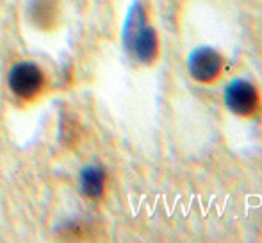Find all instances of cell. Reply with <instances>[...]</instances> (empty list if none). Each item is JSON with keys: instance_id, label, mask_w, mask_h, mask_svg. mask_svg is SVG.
<instances>
[{"instance_id": "6da1fadb", "label": "cell", "mask_w": 262, "mask_h": 243, "mask_svg": "<svg viewBox=\"0 0 262 243\" xmlns=\"http://www.w3.org/2000/svg\"><path fill=\"white\" fill-rule=\"evenodd\" d=\"M9 88L16 97L24 100H32L43 91L45 86V75L34 63H16L11 68L9 77H7Z\"/></svg>"}, {"instance_id": "7a4b0ae2", "label": "cell", "mask_w": 262, "mask_h": 243, "mask_svg": "<svg viewBox=\"0 0 262 243\" xmlns=\"http://www.w3.org/2000/svg\"><path fill=\"white\" fill-rule=\"evenodd\" d=\"M225 104L237 116H253L259 109V93L255 86L246 80H234L225 91Z\"/></svg>"}, {"instance_id": "3957f363", "label": "cell", "mask_w": 262, "mask_h": 243, "mask_svg": "<svg viewBox=\"0 0 262 243\" xmlns=\"http://www.w3.org/2000/svg\"><path fill=\"white\" fill-rule=\"evenodd\" d=\"M223 59L212 49H196L189 56V73L198 83H214L221 75Z\"/></svg>"}, {"instance_id": "277c9868", "label": "cell", "mask_w": 262, "mask_h": 243, "mask_svg": "<svg viewBox=\"0 0 262 243\" xmlns=\"http://www.w3.org/2000/svg\"><path fill=\"white\" fill-rule=\"evenodd\" d=\"M29 16L41 31H52L61 18V4L59 0H32L29 6Z\"/></svg>"}, {"instance_id": "5b68a950", "label": "cell", "mask_w": 262, "mask_h": 243, "mask_svg": "<svg viewBox=\"0 0 262 243\" xmlns=\"http://www.w3.org/2000/svg\"><path fill=\"white\" fill-rule=\"evenodd\" d=\"M130 29H132V47H134L136 56L145 63L154 61V57L157 54V38L154 29L145 27L143 24L136 25L134 22H130Z\"/></svg>"}, {"instance_id": "8992f818", "label": "cell", "mask_w": 262, "mask_h": 243, "mask_svg": "<svg viewBox=\"0 0 262 243\" xmlns=\"http://www.w3.org/2000/svg\"><path fill=\"white\" fill-rule=\"evenodd\" d=\"M80 186H82V193L90 198L102 197L105 188V175L100 168L90 167L82 172L80 175Z\"/></svg>"}]
</instances>
